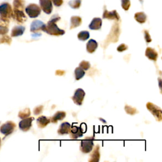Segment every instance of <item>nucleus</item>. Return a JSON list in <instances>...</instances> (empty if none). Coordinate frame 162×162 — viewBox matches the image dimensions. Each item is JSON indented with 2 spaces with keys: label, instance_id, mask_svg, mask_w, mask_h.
<instances>
[{
  "label": "nucleus",
  "instance_id": "3",
  "mask_svg": "<svg viewBox=\"0 0 162 162\" xmlns=\"http://www.w3.org/2000/svg\"><path fill=\"white\" fill-rule=\"evenodd\" d=\"M87 131V125L85 123H82L80 127L78 126H71L70 130V138L72 139H77L79 137H82L83 134Z\"/></svg>",
  "mask_w": 162,
  "mask_h": 162
},
{
  "label": "nucleus",
  "instance_id": "23",
  "mask_svg": "<svg viewBox=\"0 0 162 162\" xmlns=\"http://www.w3.org/2000/svg\"><path fill=\"white\" fill-rule=\"evenodd\" d=\"M24 5H25L24 0H13V9H19V10H24Z\"/></svg>",
  "mask_w": 162,
  "mask_h": 162
},
{
  "label": "nucleus",
  "instance_id": "11",
  "mask_svg": "<svg viewBox=\"0 0 162 162\" xmlns=\"http://www.w3.org/2000/svg\"><path fill=\"white\" fill-rule=\"evenodd\" d=\"M34 120V117H27L23 118L19 123V128L21 131L24 132L28 131L32 126V121Z\"/></svg>",
  "mask_w": 162,
  "mask_h": 162
},
{
  "label": "nucleus",
  "instance_id": "33",
  "mask_svg": "<svg viewBox=\"0 0 162 162\" xmlns=\"http://www.w3.org/2000/svg\"><path fill=\"white\" fill-rule=\"evenodd\" d=\"M8 32V27L0 26V35H5Z\"/></svg>",
  "mask_w": 162,
  "mask_h": 162
},
{
  "label": "nucleus",
  "instance_id": "35",
  "mask_svg": "<svg viewBox=\"0 0 162 162\" xmlns=\"http://www.w3.org/2000/svg\"><path fill=\"white\" fill-rule=\"evenodd\" d=\"M52 2L56 7H60L63 3V0H52Z\"/></svg>",
  "mask_w": 162,
  "mask_h": 162
},
{
  "label": "nucleus",
  "instance_id": "21",
  "mask_svg": "<svg viewBox=\"0 0 162 162\" xmlns=\"http://www.w3.org/2000/svg\"><path fill=\"white\" fill-rule=\"evenodd\" d=\"M66 117V113L63 111H58L50 119V122L53 123H57L59 120H62Z\"/></svg>",
  "mask_w": 162,
  "mask_h": 162
},
{
  "label": "nucleus",
  "instance_id": "15",
  "mask_svg": "<svg viewBox=\"0 0 162 162\" xmlns=\"http://www.w3.org/2000/svg\"><path fill=\"white\" fill-rule=\"evenodd\" d=\"M70 128H71V125L68 122H63L60 125V127L58 130V133L59 135L68 134H69Z\"/></svg>",
  "mask_w": 162,
  "mask_h": 162
},
{
  "label": "nucleus",
  "instance_id": "17",
  "mask_svg": "<svg viewBox=\"0 0 162 162\" xmlns=\"http://www.w3.org/2000/svg\"><path fill=\"white\" fill-rule=\"evenodd\" d=\"M145 55L150 60H153V61H156L158 57V54L155 49L149 47V48H147L146 49Z\"/></svg>",
  "mask_w": 162,
  "mask_h": 162
},
{
  "label": "nucleus",
  "instance_id": "8",
  "mask_svg": "<svg viewBox=\"0 0 162 162\" xmlns=\"http://www.w3.org/2000/svg\"><path fill=\"white\" fill-rule=\"evenodd\" d=\"M147 109L155 117L158 121L161 120V110L160 108L151 103H148L146 104Z\"/></svg>",
  "mask_w": 162,
  "mask_h": 162
},
{
  "label": "nucleus",
  "instance_id": "1",
  "mask_svg": "<svg viewBox=\"0 0 162 162\" xmlns=\"http://www.w3.org/2000/svg\"><path fill=\"white\" fill-rule=\"evenodd\" d=\"M61 18L58 15H54L46 24L45 32L51 35H62L65 34V32L64 30L60 29L57 25V22L60 20Z\"/></svg>",
  "mask_w": 162,
  "mask_h": 162
},
{
  "label": "nucleus",
  "instance_id": "10",
  "mask_svg": "<svg viewBox=\"0 0 162 162\" xmlns=\"http://www.w3.org/2000/svg\"><path fill=\"white\" fill-rule=\"evenodd\" d=\"M46 25L41 21L35 20L33 21L30 25V32L37 34V32L39 30L45 31Z\"/></svg>",
  "mask_w": 162,
  "mask_h": 162
},
{
  "label": "nucleus",
  "instance_id": "27",
  "mask_svg": "<svg viewBox=\"0 0 162 162\" xmlns=\"http://www.w3.org/2000/svg\"><path fill=\"white\" fill-rule=\"evenodd\" d=\"M81 0H71L68 2V5L73 9H78L81 5Z\"/></svg>",
  "mask_w": 162,
  "mask_h": 162
},
{
  "label": "nucleus",
  "instance_id": "14",
  "mask_svg": "<svg viewBox=\"0 0 162 162\" xmlns=\"http://www.w3.org/2000/svg\"><path fill=\"white\" fill-rule=\"evenodd\" d=\"M102 26V20L100 18H94L91 22L89 25V28L91 30H100Z\"/></svg>",
  "mask_w": 162,
  "mask_h": 162
},
{
  "label": "nucleus",
  "instance_id": "25",
  "mask_svg": "<svg viewBox=\"0 0 162 162\" xmlns=\"http://www.w3.org/2000/svg\"><path fill=\"white\" fill-rule=\"evenodd\" d=\"M90 157H91V159L89 160V161H99L100 157V151H99L98 146H97V148H95L93 153L91 155Z\"/></svg>",
  "mask_w": 162,
  "mask_h": 162
},
{
  "label": "nucleus",
  "instance_id": "31",
  "mask_svg": "<svg viewBox=\"0 0 162 162\" xmlns=\"http://www.w3.org/2000/svg\"><path fill=\"white\" fill-rule=\"evenodd\" d=\"M11 41H12L11 38L7 35H3L2 38H0V43H7L10 44L11 43Z\"/></svg>",
  "mask_w": 162,
  "mask_h": 162
},
{
  "label": "nucleus",
  "instance_id": "36",
  "mask_svg": "<svg viewBox=\"0 0 162 162\" xmlns=\"http://www.w3.org/2000/svg\"><path fill=\"white\" fill-rule=\"evenodd\" d=\"M42 109H43V106H39L38 107H37L36 109H34V114L35 115H38L39 113H41L42 112Z\"/></svg>",
  "mask_w": 162,
  "mask_h": 162
},
{
  "label": "nucleus",
  "instance_id": "16",
  "mask_svg": "<svg viewBox=\"0 0 162 162\" xmlns=\"http://www.w3.org/2000/svg\"><path fill=\"white\" fill-rule=\"evenodd\" d=\"M25 30V27L22 25H17L14 27L12 29L11 36L12 37H18L21 36V35H23Z\"/></svg>",
  "mask_w": 162,
  "mask_h": 162
},
{
  "label": "nucleus",
  "instance_id": "5",
  "mask_svg": "<svg viewBox=\"0 0 162 162\" xmlns=\"http://www.w3.org/2000/svg\"><path fill=\"white\" fill-rule=\"evenodd\" d=\"M25 12L32 19L37 18L41 12V8L36 4H30L25 8Z\"/></svg>",
  "mask_w": 162,
  "mask_h": 162
},
{
  "label": "nucleus",
  "instance_id": "26",
  "mask_svg": "<svg viewBox=\"0 0 162 162\" xmlns=\"http://www.w3.org/2000/svg\"><path fill=\"white\" fill-rule=\"evenodd\" d=\"M89 36H90L89 32L87 30L81 31L77 35L78 39L82 41H85L87 40L89 38Z\"/></svg>",
  "mask_w": 162,
  "mask_h": 162
},
{
  "label": "nucleus",
  "instance_id": "19",
  "mask_svg": "<svg viewBox=\"0 0 162 162\" xmlns=\"http://www.w3.org/2000/svg\"><path fill=\"white\" fill-rule=\"evenodd\" d=\"M82 24V19L78 16H73L71 17L70 19V29H74L80 26Z\"/></svg>",
  "mask_w": 162,
  "mask_h": 162
},
{
  "label": "nucleus",
  "instance_id": "24",
  "mask_svg": "<svg viewBox=\"0 0 162 162\" xmlns=\"http://www.w3.org/2000/svg\"><path fill=\"white\" fill-rule=\"evenodd\" d=\"M75 78L77 81L81 79L85 76V71L81 67H77L75 69L74 71Z\"/></svg>",
  "mask_w": 162,
  "mask_h": 162
},
{
  "label": "nucleus",
  "instance_id": "30",
  "mask_svg": "<svg viewBox=\"0 0 162 162\" xmlns=\"http://www.w3.org/2000/svg\"><path fill=\"white\" fill-rule=\"evenodd\" d=\"M90 67H91V64L87 61L84 60L79 63V67L82 68L84 70H87L90 68Z\"/></svg>",
  "mask_w": 162,
  "mask_h": 162
},
{
  "label": "nucleus",
  "instance_id": "28",
  "mask_svg": "<svg viewBox=\"0 0 162 162\" xmlns=\"http://www.w3.org/2000/svg\"><path fill=\"white\" fill-rule=\"evenodd\" d=\"M121 5L124 10L125 11L129 10L131 7L130 0H121Z\"/></svg>",
  "mask_w": 162,
  "mask_h": 162
},
{
  "label": "nucleus",
  "instance_id": "7",
  "mask_svg": "<svg viewBox=\"0 0 162 162\" xmlns=\"http://www.w3.org/2000/svg\"><path fill=\"white\" fill-rule=\"evenodd\" d=\"M12 17L19 24H23L27 21V16L22 10L13 9Z\"/></svg>",
  "mask_w": 162,
  "mask_h": 162
},
{
  "label": "nucleus",
  "instance_id": "32",
  "mask_svg": "<svg viewBox=\"0 0 162 162\" xmlns=\"http://www.w3.org/2000/svg\"><path fill=\"white\" fill-rule=\"evenodd\" d=\"M145 38L146 42L147 43H149L151 42V41H152V39H151V36H150V35L148 31L146 30H145Z\"/></svg>",
  "mask_w": 162,
  "mask_h": 162
},
{
  "label": "nucleus",
  "instance_id": "22",
  "mask_svg": "<svg viewBox=\"0 0 162 162\" xmlns=\"http://www.w3.org/2000/svg\"><path fill=\"white\" fill-rule=\"evenodd\" d=\"M134 19L139 24H144L147 20V16L144 12H138L134 15Z\"/></svg>",
  "mask_w": 162,
  "mask_h": 162
},
{
  "label": "nucleus",
  "instance_id": "29",
  "mask_svg": "<svg viewBox=\"0 0 162 162\" xmlns=\"http://www.w3.org/2000/svg\"><path fill=\"white\" fill-rule=\"evenodd\" d=\"M30 115V110L29 109H25V110H24L23 111H21L19 112V117L21 118H27L28 117H29Z\"/></svg>",
  "mask_w": 162,
  "mask_h": 162
},
{
  "label": "nucleus",
  "instance_id": "2",
  "mask_svg": "<svg viewBox=\"0 0 162 162\" xmlns=\"http://www.w3.org/2000/svg\"><path fill=\"white\" fill-rule=\"evenodd\" d=\"M12 15L13 9L8 3H3L0 5V26L8 27Z\"/></svg>",
  "mask_w": 162,
  "mask_h": 162
},
{
  "label": "nucleus",
  "instance_id": "4",
  "mask_svg": "<svg viewBox=\"0 0 162 162\" xmlns=\"http://www.w3.org/2000/svg\"><path fill=\"white\" fill-rule=\"evenodd\" d=\"M94 137H87L84 140H82L81 143L80 150L83 153H89L91 152L94 147Z\"/></svg>",
  "mask_w": 162,
  "mask_h": 162
},
{
  "label": "nucleus",
  "instance_id": "13",
  "mask_svg": "<svg viewBox=\"0 0 162 162\" xmlns=\"http://www.w3.org/2000/svg\"><path fill=\"white\" fill-rule=\"evenodd\" d=\"M103 19L109 20H120V16L116 10L109 12L107 10H104L103 15Z\"/></svg>",
  "mask_w": 162,
  "mask_h": 162
},
{
  "label": "nucleus",
  "instance_id": "9",
  "mask_svg": "<svg viewBox=\"0 0 162 162\" xmlns=\"http://www.w3.org/2000/svg\"><path fill=\"white\" fill-rule=\"evenodd\" d=\"M85 95L86 93L81 88L77 89L74 93V95L72 97V100L74 103L79 106L82 105Z\"/></svg>",
  "mask_w": 162,
  "mask_h": 162
},
{
  "label": "nucleus",
  "instance_id": "20",
  "mask_svg": "<svg viewBox=\"0 0 162 162\" xmlns=\"http://www.w3.org/2000/svg\"><path fill=\"white\" fill-rule=\"evenodd\" d=\"M50 122V119L45 116H40L37 119V124L39 128L45 127Z\"/></svg>",
  "mask_w": 162,
  "mask_h": 162
},
{
  "label": "nucleus",
  "instance_id": "12",
  "mask_svg": "<svg viewBox=\"0 0 162 162\" xmlns=\"http://www.w3.org/2000/svg\"><path fill=\"white\" fill-rule=\"evenodd\" d=\"M41 8L46 14H50L53 11V5L51 0H39Z\"/></svg>",
  "mask_w": 162,
  "mask_h": 162
},
{
  "label": "nucleus",
  "instance_id": "18",
  "mask_svg": "<svg viewBox=\"0 0 162 162\" xmlns=\"http://www.w3.org/2000/svg\"><path fill=\"white\" fill-rule=\"evenodd\" d=\"M98 47V43L96 42V41L93 39H90L86 44V49L87 52L89 53H94Z\"/></svg>",
  "mask_w": 162,
  "mask_h": 162
},
{
  "label": "nucleus",
  "instance_id": "6",
  "mask_svg": "<svg viewBox=\"0 0 162 162\" xmlns=\"http://www.w3.org/2000/svg\"><path fill=\"white\" fill-rule=\"evenodd\" d=\"M15 127L16 125L15 123L12 121H8L2 125L0 127V132L5 136H7L14 131Z\"/></svg>",
  "mask_w": 162,
  "mask_h": 162
},
{
  "label": "nucleus",
  "instance_id": "34",
  "mask_svg": "<svg viewBox=\"0 0 162 162\" xmlns=\"http://www.w3.org/2000/svg\"><path fill=\"white\" fill-rule=\"evenodd\" d=\"M127 48H128V47L127 45H125V44H122L119 45V46L117 48V51L119 52H122L126 49H127Z\"/></svg>",
  "mask_w": 162,
  "mask_h": 162
},
{
  "label": "nucleus",
  "instance_id": "37",
  "mask_svg": "<svg viewBox=\"0 0 162 162\" xmlns=\"http://www.w3.org/2000/svg\"><path fill=\"white\" fill-rule=\"evenodd\" d=\"M0 146H1V139H0Z\"/></svg>",
  "mask_w": 162,
  "mask_h": 162
}]
</instances>
